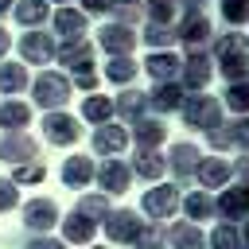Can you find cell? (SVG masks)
Wrapping results in <instances>:
<instances>
[{
	"instance_id": "ee69618b",
	"label": "cell",
	"mask_w": 249,
	"mask_h": 249,
	"mask_svg": "<svg viewBox=\"0 0 249 249\" xmlns=\"http://www.w3.org/2000/svg\"><path fill=\"white\" fill-rule=\"evenodd\" d=\"M117 0H82V12L86 16H109Z\"/></svg>"
},
{
	"instance_id": "e575fe53",
	"label": "cell",
	"mask_w": 249,
	"mask_h": 249,
	"mask_svg": "<svg viewBox=\"0 0 249 249\" xmlns=\"http://www.w3.org/2000/svg\"><path fill=\"white\" fill-rule=\"evenodd\" d=\"M47 179V167L39 163V160H31V163H19L16 167V175H12V183L19 187V183H43Z\"/></svg>"
},
{
	"instance_id": "30bf717a",
	"label": "cell",
	"mask_w": 249,
	"mask_h": 249,
	"mask_svg": "<svg viewBox=\"0 0 249 249\" xmlns=\"http://www.w3.org/2000/svg\"><path fill=\"white\" fill-rule=\"evenodd\" d=\"M39 156V144L27 136V132H4L0 136V160H8V163H31Z\"/></svg>"
},
{
	"instance_id": "4dcf8cb0",
	"label": "cell",
	"mask_w": 249,
	"mask_h": 249,
	"mask_svg": "<svg viewBox=\"0 0 249 249\" xmlns=\"http://www.w3.org/2000/svg\"><path fill=\"white\" fill-rule=\"evenodd\" d=\"M132 136H136V144H140V148H152V144H160V140H163V124H160V121H144V117H140V121L132 124Z\"/></svg>"
},
{
	"instance_id": "ab89813d",
	"label": "cell",
	"mask_w": 249,
	"mask_h": 249,
	"mask_svg": "<svg viewBox=\"0 0 249 249\" xmlns=\"http://www.w3.org/2000/svg\"><path fill=\"white\" fill-rule=\"evenodd\" d=\"M245 206H249V195H245V191H230V195L222 198V210H226V214H241Z\"/></svg>"
},
{
	"instance_id": "f6af8a7d",
	"label": "cell",
	"mask_w": 249,
	"mask_h": 249,
	"mask_svg": "<svg viewBox=\"0 0 249 249\" xmlns=\"http://www.w3.org/2000/svg\"><path fill=\"white\" fill-rule=\"evenodd\" d=\"M70 86H78V89L89 93V89H97V74H93V70H78V74L70 78Z\"/></svg>"
},
{
	"instance_id": "9a60e30c",
	"label": "cell",
	"mask_w": 249,
	"mask_h": 249,
	"mask_svg": "<svg viewBox=\"0 0 249 249\" xmlns=\"http://www.w3.org/2000/svg\"><path fill=\"white\" fill-rule=\"evenodd\" d=\"M12 16H16V23L19 27H43L47 19H51V4L47 0H16L12 4Z\"/></svg>"
},
{
	"instance_id": "7bdbcfd3",
	"label": "cell",
	"mask_w": 249,
	"mask_h": 249,
	"mask_svg": "<svg viewBox=\"0 0 249 249\" xmlns=\"http://www.w3.org/2000/svg\"><path fill=\"white\" fill-rule=\"evenodd\" d=\"M27 249H66V241L62 237H51V233H35L27 241Z\"/></svg>"
},
{
	"instance_id": "9c48e42d",
	"label": "cell",
	"mask_w": 249,
	"mask_h": 249,
	"mask_svg": "<svg viewBox=\"0 0 249 249\" xmlns=\"http://www.w3.org/2000/svg\"><path fill=\"white\" fill-rule=\"evenodd\" d=\"M93 179H97V183H101L109 195H121V191L128 187V179H132V167H128L124 160H117V156H105V160L97 163Z\"/></svg>"
},
{
	"instance_id": "277c9868",
	"label": "cell",
	"mask_w": 249,
	"mask_h": 249,
	"mask_svg": "<svg viewBox=\"0 0 249 249\" xmlns=\"http://www.w3.org/2000/svg\"><path fill=\"white\" fill-rule=\"evenodd\" d=\"M51 35H58L62 43H78V39H86V31H89V16L82 12V8H54L51 12Z\"/></svg>"
},
{
	"instance_id": "6da1fadb",
	"label": "cell",
	"mask_w": 249,
	"mask_h": 249,
	"mask_svg": "<svg viewBox=\"0 0 249 249\" xmlns=\"http://www.w3.org/2000/svg\"><path fill=\"white\" fill-rule=\"evenodd\" d=\"M214 51H218L222 74L230 82H245L249 78V35L245 31H226L222 39H214Z\"/></svg>"
},
{
	"instance_id": "f907efd6",
	"label": "cell",
	"mask_w": 249,
	"mask_h": 249,
	"mask_svg": "<svg viewBox=\"0 0 249 249\" xmlns=\"http://www.w3.org/2000/svg\"><path fill=\"white\" fill-rule=\"evenodd\" d=\"M47 4H51V0H47ZM58 4H62V8H66V4H70V0H58Z\"/></svg>"
},
{
	"instance_id": "8d00e7d4",
	"label": "cell",
	"mask_w": 249,
	"mask_h": 249,
	"mask_svg": "<svg viewBox=\"0 0 249 249\" xmlns=\"http://www.w3.org/2000/svg\"><path fill=\"white\" fill-rule=\"evenodd\" d=\"M226 101H230V109L245 113V109H249V82H233L230 93H226Z\"/></svg>"
},
{
	"instance_id": "d4e9b609",
	"label": "cell",
	"mask_w": 249,
	"mask_h": 249,
	"mask_svg": "<svg viewBox=\"0 0 249 249\" xmlns=\"http://www.w3.org/2000/svg\"><path fill=\"white\" fill-rule=\"evenodd\" d=\"M82 117L93 121V124H109V121H113V101L101 97V93H89L86 105H82Z\"/></svg>"
},
{
	"instance_id": "e0dca14e",
	"label": "cell",
	"mask_w": 249,
	"mask_h": 249,
	"mask_svg": "<svg viewBox=\"0 0 249 249\" xmlns=\"http://www.w3.org/2000/svg\"><path fill=\"white\" fill-rule=\"evenodd\" d=\"M58 222H62V241H66V245H89L93 226H97V222H89V218L78 214V210L66 214V218H58Z\"/></svg>"
},
{
	"instance_id": "ffe728a7",
	"label": "cell",
	"mask_w": 249,
	"mask_h": 249,
	"mask_svg": "<svg viewBox=\"0 0 249 249\" xmlns=\"http://www.w3.org/2000/svg\"><path fill=\"white\" fill-rule=\"evenodd\" d=\"M210 70H214V66H210V58H206L202 51H191V58L183 62V82H187V86H195V89H202V86L210 82Z\"/></svg>"
},
{
	"instance_id": "484cf974",
	"label": "cell",
	"mask_w": 249,
	"mask_h": 249,
	"mask_svg": "<svg viewBox=\"0 0 249 249\" xmlns=\"http://www.w3.org/2000/svg\"><path fill=\"white\" fill-rule=\"evenodd\" d=\"M144 4V16L152 23H175L179 19V4L175 0H140Z\"/></svg>"
},
{
	"instance_id": "4316f807",
	"label": "cell",
	"mask_w": 249,
	"mask_h": 249,
	"mask_svg": "<svg viewBox=\"0 0 249 249\" xmlns=\"http://www.w3.org/2000/svg\"><path fill=\"white\" fill-rule=\"evenodd\" d=\"M179 97H183V93H179V86H175V82H160V86L152 89V97H148V101H152L160 113H171V109H179Z\"/></svg>"
},
{
	"instance_id": "3957f363",
	"label": "cell",
	"mask_w": 249,
	"mask_h": 249,
	"mask_svg": "<svg viewBox=\"0 0 249 249\" xmlns=\"http://www.w3.org/2000/svg\"><path fill=\"white\" fill-rule=\"evenodd\" d=\"M54 51H58V43L51 31L31 27L19 35V62L23 66H47V62H54Z\"/></svg>"
},
{
	"instance_id": "7402d4cb",
	"label": "cell",
	"mask_w": 249,
	"mask_h": 249,
	"mask_svg": "<svg viewBox=\"0 0 249 249\" xmlns=\"http://www.w3.org/2000/svg\"><path fill=\"white\" fill-rule=\"evenodd\" d=\"M148 74H152L156 82H171V78L179 74V58H175L171 51H152V54H148Z\"/></svg>"
},
{
	"instance_id": "d6a6232c",
	"label": "cell",
	"mask_w": 249,
	"mask_h": 249,
	"mask_svg": "<svg viewBox=\"0 0 249 249\" xmlns=\"http://www.w3.org/2000/svg\"><path fill=\"white\" fill-rule=\"evenodd\" d=\"M218 8H222V19H226L230 27L249 23V0H218Z\"/></svg>"
},
{
	"instance_id": "ba28073f",
	"label": "cell",
	"mask_w": 249,
	"mask_h": 249,
	"mask_svg": "<svg viewBox=\"0 0 249 249\" xmlns=\"http://www.w3.org/2000/svg\"><path fill=\"white\" fill-rule=\"evenodd\" d=\"M54 222H58V206H54L51 198H31V202H23V230H31V233H51Z\"/></svg>"
},
{
	"instance_id": "c3c4849f",
	"label": "cell",
	"mask_w": 249,
	"mask_h": 249,
	"mask_svg": "<svg viewBox=\"0 0 249 249\" xmlns=\"http://www.w3.org/2000/svg\"><path fill=\"white\" fill-rule=\"evenodd\" d=\"M12 4H16V0H0V16H8V12H12Z\"/></svg>"
},
{
	"instance_id": "1f68e13d",
	"label": "cell",
	"mask_w": 249,
	"mask_h": 249,
	"mask_svg": "<svg viewBox=\"0 0 249 249\" xmlns=\"http://www.w3.org/2000/svg\"><path fill=\"white\" fill-rule=\"evenodd\" d=\"M132 171H136V175H144V179H156V175L163 171V160H160L152 148H140V152H136V160H132Z\"/></svg>"
},
{
	"instance_id": "cb8c5ba5",
	"label": "cell",
	"mask_w": 249,
	"mask_h": 249,
	"mask_svg": "<svg viewBox=\"0 0 249 249\" xmlns=\"http://www.w3.org/2000/svg\"><path fill=\"white\" fill-rule=\"evenodd\" d=\"M136 62H132V54H117V58H109L105 62V78L109 82H117V86H128L132 78H136Z\"/></svg>"
},
{
	"instance_id": "603a6c76",
	"label": "cell",
	"mask_w": 249,
	"mask_h": 249,
	"mask_svg": "<svg viewBox=\"0 0 249 249\" xmlns=\"http://www.w3.org/2000/svg\"><path fill=\"white\" fill-rule=\"evenodd\" d=\"M144 105H148V97H144L140 89H124V93H121V97L113 101V113L136 124V121H140V113H144Z\"/></svg>"
},
{
	"instance_id": "7a4b0ae2",
	"label": "cell",
	"mask_w": 249,
	"mask_h": 249,
	"mask_svg": "<svg viewBox=\"0 0 249 249\" xmlns=\"http://www.w3.org/2000/svg\"><path fill=\"white\" fill-rule=\"evenodd\" d=\"M70 78L66 74H58V70H39L35 74V82H31V97H35V105L39 109H47V113H54V109H62L66 105V97H70Z\"/></svg>"
},
{
	"instance_id": "74e56055",
	"label": "cell",
	"mask_w": 249,
	"mask_h": 249,
	"mask_svg": "<svg viewBox=\"0 0 249 249\" xmlns=\"http://www.w3.org/2000/svg\"><path fill=\"white\" fill-rule=\"evenodd\" d=\"M214 249H241V241H237V230H233V226H222V230H214Z\"/></svg>"
},
{
	"instance_id": "d590c367",
	"label": "cell",
	"mask_w": 249,
	"mask_h": 249,
	"mask_svg": "<svg viewBox=\"0 0 249 249\" xmlns=\"http://www.w3.org/2000/svg\"><path fill=\"white\" fill-rule=\"evenodd\" d=\"M171 237H175L179 249H202V237H198V230H191V226H175Z\"/></svg>"
},
{
	"instance_id": "ac0fdd59",
	"label": "cell",
	"mask_w": 249,
	"mask_h": 249,
	"mask_svg": "<svg viewBox=\"0 0 249 249\" xmlns=\"http://www.w3.org/2000/svg\"><path fill=\"white\" fill-rule=\"evenodd\" d=\"M183 117H187V124L206 128V124H214V117H218V101L206 97V93H198V97H191V105H183Z\"/></svg>"
},
{
	"instance_id": "5b68a950",
	"label": "cell",
	"mask_w": 249,
	"mask_h": 249,
	"mask_svg": "<svg viewBox=\"0 0 249 249\" xmlns=\"http://www.w3.org/2000/svg\"><path fill=\"white\" fill-rule=\"evenodd\" d=\"M43 136H47L51 144L66 148V144H78V140H82V124H78L70 113L54 109V113H47V117H43Z\"/></svg>"
},
{
	"instance_id": "7c38bea8",
	"label": "cell",
	"mask_w": 249,
	"mask_h": 249,
	"mask_svg": "<svg viewBox=\"0 0 249 249\" xmlns=\"http://www.w3.org/2000/svg\"><path fill=\"white\" fill-rule=\"evenodd\" d=\"M54 58L66 66V70H93V43L89 39H78V43H58Z\"/></svg>"
},
{
	"instance_id": "44dd1931",
	"label": "cell",
	"mask_w": 249,
	"mask_h": 249,
	"mask_svg": "<svg viewBox=\"0 0 249 249\" xmlns=\"http://www.w3.org/2000/svg\"><path fill=\"white\" fill-rule=\"evenodd\" d=\"M175 202H179L175 187H160V191H148V195H144V210H148L152 218H167V214L175 210Z\"/></svg>"
},
{
	"instance_id": "83f0119b",
	"label": "cell",
	"mask_w": 249,
	"mask_h": 249,
	"mask_svg": "<svg viewBox=\"0 0 249 249\" xmlns=\"http://www.w3.org/2000/svg\"><path fill=\"white\" fill-rule=\"evenodd\" d=\"M195 163H198V148H191V144H175L171 148V167H175L179 179H187L195 171Z\"/></svg>"
},
{
	"instance_id": "bcb514c9",
	"label": "cell",
	"mask_w": 249,
	"mask_h": 249,
	"mask_svg": "<svg viewBox=\"0 0 249 249\" xmlns=\"http://www.w3.org/2000/svg\"><path fill=\"white\" fill-rule=\"evenodd\" d=\"M175 4H179V12H183V16H195V12H202L210 0H175Z\"/></svg>"
},
{
	"instance_id": "2e32d148",
	"label": "cell",
	"mask_w": 249,
	"mask_h": 249,
	"mask_svg": "<svg viewBox=\"0 0 249 249\" xmlns=\"http://www.w3.org/2000/svg\"><path fill=\"white\" fill-rule=\"evenodd\" d=\"M128 144V132L121 128V124H97V132H93V152L97 156H117L121 148Z\"/></svg>"
},
{
	"instance_id": "f1b7e54d",
	"label": "cell",
	"mask_w": 249,
	"mask_h": 249,
	"mask_svg": "<svg viewBox=\"0 0 249 249\" xmlns=\"http://www.w3.org/2000/svg\"><path fill=\"white\" fill-rule=\"evenodd\" d=\"M179 35H175V23H152L148 19V27H144V43L148 47H156V51H163L167 43H175Z\"/></svg>"
},
{
	"instance_id": "836d02e7",
	"label": "cell",
	"mask_w": 249,
	"mask_h": 249,
	"mask_svg": "<svg viewBox=\"0 0 249 249\" xmlns=\"http://www.w3.org/2000/svg\"><path fill=\"white\" fill-rule=\"evenodd\" d=\"M113 23H124V27H136L144 19V4H113Z\"/></svg>"
},
{
	"instance_id": "8fae6325",
	"label": "cell",
	"mask_w": 249,
	"mask_h": 249,
	"mask_svg": "<svg viewBox=\"0 0 249 249\" xmlns=\"http://www.w3.org/2000/svg\"><path fill=\"white\" fill-rule=\"evenodd\" d=\"M105 233H109L117 245H124V241H140V237H144V222H140L132 210H117V214L105 218Z\"/></svg>"
},
{
	"instance_id": "681fc988",
	"label": "cell",
	"mask_w": 249,
	"mask_h": 249,
	"mask_svg": "<svg viewBox=\"0 0 249 249\" xmlns=\"http://www.w3.org/2000/svg\"><path fill=\"white\" fill-rule=\"evenodd\" d=\"M117 4H140V0H117Z\"/></svg>"
},
{
	"instance_id": "f35d334b",
	"label": "cell",
	"mask_w": 249,
	"mask_h": 249,
	"mask_svg": "<svg viewBox=\"0 0 249 249\" xmlns=\"http://www.w3.org/2000/svg\"><path fill=\"white\" fill-rule=\"evenodd\" d=\"M19 206V191L12 179H0V210H16Z\"/></svg>"
},
{
	"instance_id": "d6986e66",
	"label": "cell",
	"mask_w": 249,
	"mask_h": 249,
	"mask_svg": "<svg viewBox=\"0 0 249 249\" xmlns=\"http://www.w3.org/2000/svg\"><path fill=\"white\" fill-rule=\"evenodd\" d=\"M27 86H31V74H27L23 62H0V93L16 97V93H23Z\"/></svg>"
},
{
	"instance_id": "8992f818",
	"label": "cell",
	"mask_w": 249,
	"mask_h": 249,
	"mask_svg": "<svg viewBox=\"0 0 249 249\" xmlns=\"http://www.w3.org/2000/svg\"><path fill=\"white\" fill-rule=\"evenodd\" d=\"M175 35L187 43V51H202V47L214 39V27H210V19H206L202 12H195V16H183V19L175 23Z\"/></svg>"
},
{
	"instance_id": "b9f144b4",
	"label": "cell",
	"mask_w": 249,
	"mask_h": 249,
	"mask_svg": "<svg viewBox=\"0 0 249 249\" xmlns=\"http://www.w3.org/2000/svg\"><path fill=\"white\" fill-rule=\"evenodd\" d=\"M226 179V163H218V160H210V163H202V183H222Z\"/></svg>"
},
{
	"instance_id": "7dc6e473",
	"label": "cell",
	"mask_w": 249,
	"mask_h": 249,
	"mask_svg": "<svg viewBox=\"0 0 249 249\" xmlns=\"http://www.w3.org/2000/svg\"><path fill=\"white\" fill-rule=\"evenodd\" d=\"M8 47H12V35L0 27V62H4V54H8Z\"/></svg>"
},
{
	"instance_id": "4fadbf2b",
	"label": "cell",
	"mask_w": 249,
	"mask_h": 249,
	"mask_svg": "<svg viewBox=\"0 0 249 249\" xmlns=\"http://www.w3.org/2000/svg\"><path fill=\"white\" fill-rule=\"evenodd\" d=\"M31 124V105L19 97H4L0 101V128L4 132H27Z\"/></svg>"
},
{
	"instance_id": "f546056e",
	"label": "cell",
	"mask_w": 249,
	"mask_h": 249,
	"mask_svg": "<svg viewBox=\"0 0 249 249\" xmlns=\"http://www.w3.org/2000/svg\"><path fill=\"white\" fill-rule=\"evenodd\" d=\"M78 214H86L89 222H105L113 210H109V198L105 195H86V198H78Z\"/></svg>"
},
{
	"instance_id": "5bb4252c",
	"label": "cell",
	"mask_w": 249,
	"mask_h": 249,
	"mask_svg": "<svg viewBox=\"0 0 249 249\" xmlns=\"http://www.w3.org/2000/svg\"><path fill=\"white\" fill-rule=\"evenodd\" d=\"M93 171H97V163H93L89 156H66V163H62V183L74 187V191H82L86 183H93Z\"/></svg>"
},
{
	"instance_id": "816d5d0a",
	"label": "cell",
	"mask_w": 249,
	"mask_h": 249,
	"mask_svg": "<svg viewBox=\"0 0 249 249\" xmlns=\"http://www.w3.org/2000/svg\"><path fill=\"white\" fill-rule=\"evenodd\" d=\"M140 249H152V245H140Z\"/></svg>"
},
{
	"instance_id": "52a82bcc",
	"label": "cell",
	"mask_w": 249,
	"mask_h": 249,
	"mask_svg": "<svg viewBox=\"0 0 249 249\" xmlns=\"http://www.w3.org/2000/svg\"><path fill=\"white\" fill-rule=\"evenodd\" d=\"M97 47L109 51V58H117V54H132V47H136V31L124 27V23H113V19H109V23L97 31Z\"/></svg>"
},
{
	"instance_id": "60d3db41",
	"label": "cell",
	"mask_w": 249,
	"mask_h": 249,
	"mask_svg": "<svg viewBox=\"0 0 249 249\" xmlns=\"http://www.w3.org/2000/svg\"><path fill=\"white\" fill-rule=\"evenodd\" d=\"M210 210H214V202H210L206 195H191V198H187V214H195V218H206Z\"/></svg>"
}]
</instances>
